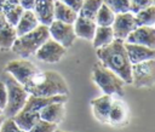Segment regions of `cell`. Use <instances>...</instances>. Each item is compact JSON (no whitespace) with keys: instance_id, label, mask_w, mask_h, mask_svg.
<instances>
[{"instance_id":"cell-3","label":"cell","mask_w":155,"mask_h":132,"mask_svg":"<svg viewBox=\"0 0 155 132\" xmlns=\"http://www.w3.org/2000/svg\"><path fill=\"white\" fill-rule=\"evenodd\" d=\"M50 38L48 27L39 24L34 30L17 36L11 50L19 57L27 58L31 54H35L38 48Z\"/></svg>"},{"instance_id":"cell-25","label":"cell","mask_w":155,"mask_h":132,"mask_svg":"<svg viewBox=\"0 0 155 132\" xmlns=\"http://www.w3.org/2000/svg\"><path fill=\"white\" fill-rule=\"evenodd\" d=\"M16 39H17V33H16L15 27L6 23L0 29V48L10 50Z\"/></svg>"},{"instance_id":"cell-42","label":"cell","mask_w":155,"mask_h":132,"mask_svg":"<svg viewBox=\"0 0 155 132\" xmlns=\"http://www.w3.org/2000/svg\"><path fill=\"white\" fill-rule=\"evenodd\" d=\"M53 1H56V0H53Z\"/></svg>"},{"instance_id":"cell-1","label":"cell","mask_w":155,"mask_h":132,"mask_svg":"<svg viewBox=\"0 0 155 132\" xmlns=\"http://www.w3.org/2000/svg\"><path fill=\"white\" fill-rule=\"evenodd\" d=\"M99 62L122 79L125 84H132V64L127 57L125 41L114 39L110 44L96 48Z\"/></svg>"},{"instance_id":"cell-33","label":"cell","mask_w":155,"mask_h":132,"mask_svg":"<svg viewBox=\"0 0 155 132\" xmlns=\"http://www.w3.org/2000/svg\"><path fill=\"white\" fill-rule=\"evenodd\" d=\"M61 1L67 6H69L71 10H74L75 12H79L82 5V0H61Z\"/></svg>"},{"instance_id":"cell-41","label":"cell","mask_w":155,"mask_h":132,"mask_svg":"<svg viewBox=\"0 0 155 132\" xmlns=\"http://www.w3.org/2000/svg\"><path fill=\"white\" fill-rule=\"evenodd\" d=\"M21 132H25V131H21Z\"/></svg>"},{"instance_id":"cell-10","label":"cell","mask_w":155,"mask_h":132,"mask_svg":"<svg viewBox=\"0 0 155 132\" xmlns=\"http://www.w3.org/2000/svg\"><path fill=\"white\" fill-rule=\"evenodd\" d=\"M137 27L136 19H134V13L132 12H122V13H116L114 22L111 24V29L114 33L115 39L124 40L127 38V35Z\"/></svg>"},{"instance_id":"cell-20","label":"cell","mask_w":155,"mask_h":132,"mask_svg":"<svg viewBox=\"0 0 155 132\" xmlns=\"http://www.w3.org/2000/svg\"><path fill=\"white\" fill-rule=\"evenodd\" d=\"M126 120H127V108L125 103L120 99H113L108 115V122L117 126L125 124Z\"/></svg>"},{"instance_id":"cell-9","label":"cell","mask_w":155,"mask_h":132,"mask_svg":"<svg viewBox=\"0 0 155 132\" xmlns=\"http://www.w3.org/2000/svg\"><path fill=\"white\" fill-rule=\"evenodd\" d=\"M67 48L63 47L61 44L54 41L53 39L48 38L35 52V56L39 61L45 63H57L59 62L63 56L65 54Z\"/></svg>"},{"instance_id":"cell-7","label":"cell","mask_w":155,"mask_h":132,"mask_svg":"<svg viewBox=\"0 0 155 132\" xmlns=\"http://www.w3.org/2000/svg\"><path fill=\"white\" fill-rule=\"evenodd\" d=\"M5 71L8 73L16 81L24 85L40 70L38 67L27 59H15L6 64Z\"/></svg>"},{"instance_id":"cell-11","label":"cell","mask_w":155,"mask_h":132,"mask_svg":"<svg viewBox=\"0 0 155 132\" xmlns=\"http://www.w3.org/2000/svg\"><path fill=\"white\" fill-rule=\"evenodd\" d=\"M125 42L155 48V28L149 25H138L127 35Z\"/></svg>"},{"instance_id":"cell-23","label":"cell","mask_w":155,"mask_h":132,"mask_svg":"<svg viewBox=\"0 0 155 132\" xmlns=\"http://www.w3.org/2000/svg\"><path fill=\"white\" fill-rule=\"evenodd\" d=\"M23 11H24V8L19 4H8V2H6L2 7L1 13L5 17L6 23H8L12 27H16V24L18 23Z\"/></svg>"},{"instance_id":"cell-2","label":"cell","mask_w":155,"mask_h":132,"mask_svg":"<svg viewBox=\"0 0 155 132\" xmlns=\"http://www.w3.org/2000/svg\"><path fill=\"white\" fill-rule=\"evenodd\" d=\"M23 86L29 94L40 97H52L58 94L68 96L69 92L68 85L63 76L53 70L36 73Z\"/></svg>"},{"instance_id":"cell-4","label":"cell","mask_w":155,"mask_h":132,"mask_svg":"<svg viewBox=\"0 0 155 132\" xmlns=\"http://www.w3.org/2000/svg\"><path fill=\"white\" fill-rule=\"evenodd\" d=\"M92 80L102 90L104 94L122 97L125 92V82L114 71L104 67L101 62L92 68Z\"/></svg>"},{"instance_id":"cell-14","label":"cell","mask_w":155,"mask_h":132,"mask_svg":"<svg viewBox=\"0 0 155 132\" xmlns=\"http://www.w3.org/2000/svg\"><path fill=\"white\" fill-rule=\"evenodd\" d=\"M53 10H54V1L53 0H35L33 11L38 17L40 24L50 25L53 18Z\"/></svg>"},{"instance_id":"cell-29","label":"cell","mask_w":155,"mask_h":132,"mask_svg":"<svg viewBox=\"0 0 155 132\" xmlns=\"http://www.w3.org/2000/svg\"><path fill=\"white\" fill-rule=\"evenodd\" d=\"M56 128H57V124H52L40 119L28 132H53Z\"/></svg>"},{"instance_id":"cell-39","label":"cell","mask_w":155,"mask_h":132,"mask_svg":"<svg viewBox=\"0 0 155 132\" xmlns=\"http://www.w3.org/2000/svg\"><path fill=\"white\" fill-rule=\"evenodd\" d=\"M4 119H5V117H4L2 115H0V126H1V122H2V120H4Z\"/></svg>"},{"instance_id":"cell-17","label":"cell","mask_w":155,"mask_h":132,"mask_svg":"<svg viewBox=\"0 0 155 132\" xmlns=\"http://www.w3.org/2000/svg\"><path fill=\"white\" fill-rule=\"evenodd\" d=\"M39 113L41 120L58 125L64 117V103L62 102L50 103L46 107H44Z\"/></svg>"},{"instance_id":"cell-36","label":"cell","mask_w":155,"mask_h":132,"mask_svg":"<svg viewBox=\"0 0 155 132\" xmlns=\"http://www.w3.org/2000/svg\"><path fill=\"white\" fill-rule=\"evenodd\" d=\"M5 4H6V0H0V12L2 11V7H4Z\"/></svg>"},{"instance_id":"cell-37","label":"cell","mask_w":155,"mask_h":132,"mask_svg":"<svg viewBox=\"0 0 155 132\" xmlns=\"http://www.w3.org/2000/svg\"><path fill=\"white\" fill-rule=\"evenodd\" d=\"M6 2H8V4H18L19 0H6Z\"/></svg>"},{"instance_id":"cell-5","label":"cell","mask_w":155,"mask_h":132,"mask_svg":"<svg viewBox=\"0 0 155 132\" xmlns=\"http://www.w3.org/2000/svg\"><path fill=\"white\" fill-rule=\"evenodd\" d=\"M2 81L5 82L7 90V103L2 113H5L7 117H12L23 109L29 93L25 91L24 86L16 81L8 73H5Z\"/></svg>"},{"instance_id":"cell-19","label":"cell","mask_w":155,"mask_h":132,"mask_svg":"<svg viewBox=\"0 0 155 132\" xmlns=\"http://www.w3.org/2000/svg\"><path fill=\"white\" fill-rule=\"evenodd\" d=\"M39 24L40 23L38 21V17L35 16L34 11L33 10H24L22 16H21V18H19V21H18V23L15 27L17 36L34 30Z\"/></svg>"},{"instance_id":"cell-31","label":"cell","mask_w":155,"mask_h":132,"mask_svg":"<svg viewBox=\"0 0 155 132\" xmlns=\"http://www.w3.org/2000/svg\"><path fill=\"white\" fill-rule=\"evenodd\" d=\"M0 132H21V130L15 124V121L12 120V117H6L1 122Z\"/></svg>"},{"instance_id":"cell-30","label":"cell","mask_w":155,"mask_h":132,"mask_svg":"<svg viewBox=\"0 0 155 132\" xmlns=\"http://www.w3.org/2000/svg\"><path fill=\"white\" fill-rule=\"evenodd\" d=\"M150 5H154V0H130V12L136 13Z\"/></svg>"},{"instance_id":"cell-38","label":"cell","mask_w":155,"mask_h":132,"mask_svg":"<svg viewBox=\"0 0 155 132\" xmlns=\"http://www.w3.org/2000/svg\"><path fill=\"white\" fill-rule=\"evenodd\" d=\"M53 132H65V131H62V130H59V128L57 127V128H56V130H54Z\"/></svg>"},{"instance_id":"cell-35","label":"cell","mask_w":155,"mask_h":132,"mask_svg":"<svg viewBox=\"0 0 155 132\" xmlns=\"http://www.w3.org/2000/svg\"><path fill=\"white\" fill-rule=\"evenodd\" d=\"M6 24V21H5V17H4V15L0 12V29L4 27Z\"/></svg>"},{"instance_id":"cell-16","label":"cell","mask_w":155,"mask_h":132,"mask_svg":"<svg viewBox=\"0 0 155 132\" xmlns=\"http://www.w3.org/2000/svg\"><path fill=\"white\" fill-rule=\"evenodd\" d=\"M111 103H113V96H108V94H103L91 101V107L97 120H99L101 122H108V115Z\"/></svg>"},{"instance_id":"cell-26","label":"cell","mask_w":155,"mask_h":132,"mask_svg":"<svg viewBox=\"0 0 155 132\" xmlns=\"http://www.w3.org/2000/svg\"><path fill=\"white\" fill-rule=\"evenodd\" d=\"M102 4H103V0H82V5L78 15L94 21L96 15L99 7L102 6Z\"/></svg>"},{"instance_id":"cell-40","label":"cell","mask_w":155,"mask_h":132,"mask_svg":"<svg viewBox=\"0 0 155 132\" xmlns=\"http://www.w3.org/2000/svg\"><path fill=\"white\" fill-rule=\"evenodd\" d=\"M0 115H2V110L1 109H0Z\"/></svg>"},{"instance_id":"cell-8","label":"cell","mask_w":155,"mask_h":132,"mask_svg":"<svg viewBox=\"0 0 155 132\" xmlns=\"http://www.w3.org/2000/svg\"><path fill=\"white\" fill-rule=\"evenodd\" d=\"M48 33L51 39H53L65 48L70 47L76 39L73 24L64 23L56 19H53L48 25Z\"/></svg>"},{"instance_id":"cell-18","label":"cell","mask_w":155,"mask_h":132,"mask_svg":"<svg viewBox=\"0 0 155 132\" xmlns=\"http://www.w3.org/2000/svg\"><path fill=\"white\" fill-rule=\"evenodd\" d=\"M12 120L18 126L21 131L28 132L39 120H40V113L39 111H27V110H19L16 115L12 116Z\"/></svg>"},{"instance_id":"cell-24","label":"cell","mask_w":155,"mask_h":132,"mask_svg":"<svg viewBox=\"0 0 155 132\" xmlns=\"http://www.w3.org/2000/svg\"><path fill=\"white\" fill-rule=\"evenodd\" d=\"M134 19H136L137 27L138 25L154 27V24H155V6L150 5L143 10H139L138 12L134 13Z\"/></svg>"},{"instance_id":"cell-21","label":"cell","mask_w":155,"mask_h":132,"mask_svg":"<svg viewBox=\"0 0 155 132\" xmlns=\"http://www.w3.org/2000/svg\"><path fill=\"white\" fill-rule=\"evenodd\" d=\"M78 17V12L71 10L69 6L63 4L61 0L54 1V10H53V18L56 21H61L64 23L73 24Z\"/></svg>"},{"instance_id":"cell-28","label":"cell","mask_w":155,"mask_h":132,"mask_svg":"<svg viewBox=\"0 0 155 132\" xmlns=\"http://www.w3.org/2000/svg\"><path fill=\"white\" fill-rule=\"evenodd\" d=\"M103 2L115 15L130 11V0H103Z\"/></svg>"},{"instance_id":"cell-15","label":"cell","mask_w":155,"mask_h":132,"mask_svg":"<svg viewBox=\"0 0 155 132\" xmlns=\"http://www.w3.org/2000/svg\"><path fill=\"white\" fill-rule=\"evenodd\" d=\"M73 27H74L76 38H81L85 40H92L97 24L93 19H88L86 17L78 15L75 22L73 23Z\"/></svg>"},{"instance_id":"cell-34","label":"cell","mask_w":155,"mask_h":132,"mask_svg":"<svg viewBox=\"0 0 155 132\" xmlns=\"http://www.w3.org/2000/svg\"><path fill=\"white\" fill-rule=\"evenodd\" d=\"M18 4H19L24 10H33L34 4H35V0H19Z\"/></svg>"},{"instance_id":"cell-32","label":"cell","mask_w":155,"mask_h":132,"mask_svg":"<svg viewBox=\"0 0 155 132\" xmlns=\"http://www.w3.org/2000/svg\"><path fill=\"white\" fill-rule=\"evenodd\" d=\"M7 103V90L4 81H0V109L4 110Z\"/></svg>"},{"instance_id":"cell-6","label":"cell","mask_w":155,"mask_h":132,"mask_svg":"<svg viewBox=\"0 0 155 132\" xmlns=\"http://www.w3.org/2000/svg\"><path fill=\"white\" fill-rule=\"evenodd\" d=\"M132 84L136 87H151L155 82V59L132 64Z\"/></svg>"},{"instance_id":"cell-12","label":"cell","mask_w":155,"mask_h":132,"mask_svg":"<svg viewBox=\"0 0 155 132\" xmlns=\"http://www.w3.org/2000/svg\"><path fill=\"white\" fill-rule=\"evenodd\" d=\"M125 48L131 64H137L148 59H155V48L130 42H125Z\"/></svg>"},{"instance_id":"cell-13","label":"cell","mask_w":155,"mask_h":132,"mask_svg":"<svg viewBox=\"0 0 155 132\" xmlns=\"http://www.w3.org/2000/svg\"><path fill=\"white\" fill-rule=\"evenodd\" d=\"M68 99L67 94H58V96H52V97H40V96H33L29 94L28 99L23 107V110L27 111H40L44 107H46L50 103L53 102H62L65 103Z\"/></svg>"},{"instance_id":"cell-27","label":"cell","mask_w":155,"mask_h":132,"mask_svg":"<svg viewBox=\"0 0 155 132\" xmlns=\"http://www.w3.org/2000/svg\"><path fill=\"white\" fill-rule=\"evenodd\" d=\"M114 18H115V13L103 2L102 6L99 7L97 15H96L94 22H96L97 25L111 27V24H113V22H114Z\"/></svg>"},{"instance_id":"cell-22","label":"cell","mask_w":155,"mask_h":132,"mask_svg":"<svg viewBox=\"0 0 155 132\" xmlns=\"http://www.w3.org/2000/svg\"><path fill=\"white\" fill-rule=\"evenodd\" d=\"M114 33L111 27H102V25H97L96 27V31L93 35V39L91 40L93 44L94 48L105 46L108 44H110L114 40Z\"/></svg>"}]
</instances>
